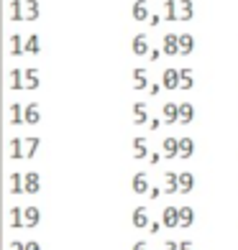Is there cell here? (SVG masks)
Wrapping results in <instances>:
<instances>
[{"label": "cell", "instance_id": "cell-1", "mask_svg": "<svg viewBox=\"0 0 238 250\" xmlns=\"http://www.w3.org/2000/svg\"><path fill=\"white\" fill-rule=\"evenodd\" d=\"M192 187H195V179H192V174H182V176H177V191L187 194V191H192Z\"/></svg>", "mask_w": 238, "mask_h": 250}, {"label": "cell", "instance_id": "cell-2", "mask_svg": "<svg viewBox=\"0 0 238 250\" xmlns=\"http://www.w3.org/2000/svg\"><path fill=\"white\" fill-rule=\"evenodd\" d=\"M192 220H195V212H192L190 207H182V209H177V225H182V227H190Z\"/></svg>", "mask_w": 238, "mask_h": 250}, {"label": "cell", "instance_id": "cell-3", "mask_svg": "<svg viewBox=\"0 0 238 250\" xmlns=\"http://www.w3.org/2000/svg\"><path fill=\"white\" fill-rule=\"evenodd\" d=\"M192 151H195V143H192V138H182L177 143V153L182 156V158H190Z\"/></svg>", "mask_w": 238, "mask_h": 250}, {"label": "cell", "instance_id": "cell-4", "mask_svg": "<svg viewBox=\"0 0 238 250\" xmlns=\"http://www.w3.org/2000/svg\"><path fill=\"white\" fill-rule=\"evenodd\" d=\"M192 46H195V41H192L190 33H182V36L177 39V51H182V54H190Z\"/></svg>", "mask_w": 238, "mask_h": 250}, {"label": "cell", "instance_id": "cell-5", "mask_svg": "<svg viewBox=\"0 0 238 250\" xmlns=\"http://www.w3.org/2000/svg\"><path fill=\"white\" fill-rule=\"evenodd\" d=\"M192 115H195V110H192L190 102H185L182 107H177V120H179V123H185V125H187V123L192 120Z\"/></svg>", "mask_w": 238, "mask_h": 250}, {"label": "cell", "instance_id": "cell-6", "mask_svg": "<svg viewBox=\"0 0 238 250\" xmlns=\"http://www.w3.org/2000/svg\"><path fill=\"white\" fill-rule=\"evenodd\" d=\"M162 189L167 191V194L177 191V176H174V174H164V179H162Z\"/></svg>", "mask_w": 238, "mask_h": 250}, {"label": "cell", "instance_id": "cell-7", "mask_svg": "<svg viewBox=\"0 0 238 250\" xmlns=\"http://www.w3.org/2000/svg\"><path fill=\"white\" fill-rule=\"evenodd\" d=\"M177 84H179V72H174V69H167V72H164V87L174 89Z\"/></svg>", "mask_w": 238, "mask_h": 250}, {"label": "cell", "instance_id": "cell-8", "mask_svg": "<svg viewBox=\"0 0 238 250\" xmlns=\"http://www.w3.org/2000/svg\"><path fill=\"white\" fill-rule=\"evenodd\" d=\"M164 225L167 227H177V209L174 207H167L164 209Z\"/></svg>", "mask_w": 238, "mask_h": 250}, {"label": "cell", "instance_id": "cell-9", "mask_svg": "<svg viewBox=\"0 0 238 250\" xmlns=\"http://www.w3.org/2000/svg\"><path fill=\"white\" fill-rule=\"evenodd\" d=\"M179 18H182V21L192 18V3H190V0H182V3H179Z\"/></svg>", "mask_w": 238, "mask_h": 250}, {"label": "cell", "instance_id": "cell-10", "mask_svg": "<svg viewBox=\"0 0 238 250\" xmlns=\"http://www.w3.org/2000/svg\"><path fill=\"white\" fill-rule=\"evenodd\" d=\"M177 87H182V89H190L192 87V72L190 69H185L182 74H179V84Z\"/></svg>", "mask_w": 238, "mask_h": 250}, {"label": "cell", "instance_id": "cell-11", "mask_svg": "<svg viewBox=\"0 0 238 250\" xmlns=\"http://www.w3.org/2000/svg\"><path fill=\"white\" fill-rule=\"evenodd\" d=\"M164 153H167L169 158L177 156V141H174V138H167V141H164Z\"/></svg>", "mask_w": 238, "mask_h": 250}, {"label": "cell", "instance_id": "cell-12", "mask_svg": "<svg viewBox=\"0 0 238 250\" xmlns=\"http://www.w3.org/2000/svg\"><path fill=\"white\" fill-rule=\"evenodd\" d=\"M164 51H167V54H174V51H177V36H172V33H169V36L164 39Z\"/></svg>", "mask_w": 238, "mask_h": 250}, {"label": "cell", "instance_id": "cell-13", "mask_svg": "<svg viewBox=\"0 0 238 250\" xmlns=\"http://www.w3.org/2000/svg\"><path fill=\"white\" fill-rule=\"evenodd\" d=\"M164 120L167 123H177V105H167L164 107Z\"/></svg>", "mask_w": 238, "mask_h": 250}, {"label": "cell", "instance_id": "cell-14", "mask_svg": "<svg viewBox=\"0 0 238 250\" xmlns=\"http://www.w3.org/2000/svg\"><path fill=\"white\" fill-rule=\"evenodd\" d=\"M164 13H167L169 21H174V18H177V16H174V3H172V0H169V3L164 5Z\"/></svg>", "mask_w": 238, "mask_h": 250}, {"label": "cell", "instance_id": "cell-15", "mask_svg": "<svg viewBox=\"0 0 238 250\" xmlns=\"http://www.w3.org/2000/svg\"><path fill=\"white\" fill-rule=\"evenodd\" d=\"M177 250H192V245H190V243H187V240H185V243H182V245H179V248H177Z\"/></svg>", "mask_w": 238, "mask_h": 250}, {"label": "cell", "instance_id": "cell-16", "mask_svg": "<svg viewBox=\"0 0 238 250\" xmlns=\"http://www.w3.org/2000/svg\"><path fill=\"white\" fill-rule=\"evenodd\" d=\"M164 250H177V245H174V243H167V245H164Z\"/></svg>", "mask_w": 238, "mask_h": 250}]
</instances>
